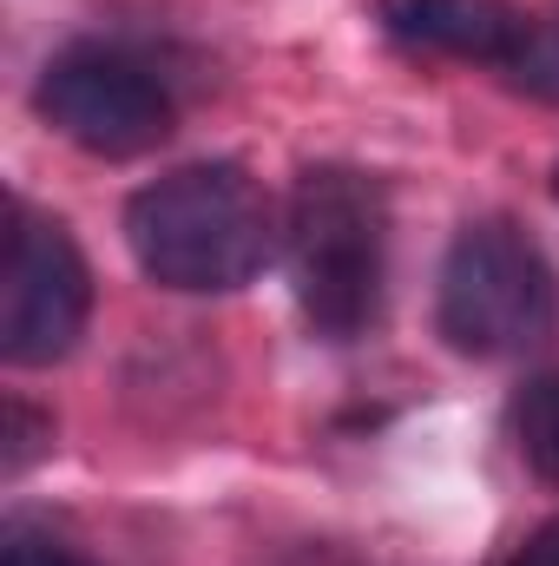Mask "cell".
<instances>
[{
    "instance_id": "cell-11",
    "label": "cell",
    "mask_w": 559,
    "mask_h": 566,
    "mask_svg": "<svg viewBox=\"0 0 559 566\" xmlns=\"http://www.w3.org/2000/svg\"><path fill=\"white\" fill-rule=\"evenodd\" d=\"M553 191H559V171H553Z\"/></svg>"
},
{
    "instance_id": "cell-10",
    "label": "cell",
    "mask_w": 559,
    "mask_h": 566,
    "mask_svg": "<svg viewBox=\"0 0 559 566\" xmlns=\"http://www.w3.org/2000/svg\"><path fill=\"white\" fill-rule=\"evenodd\" d=\"M7 566H93V560H80V554H66V547H40V541H13V547H7Z\"/></svg>"
},
{
    "instance_id": "cell-6",
    "label": "cell",
    "mask_w": 559,
    "mask_h": 566,
    "mask_svg": "<svg viewBox=\"0 0 559 566\" xmlns=\"http://www.w3.org/2000/svg\"><path fill=\"white\" fill-rule=\"evenodd\" d=\"M376 20L389 40L415 53L481 60V66H514L527 40V13L507 0H376Z\"/></svg>"
},
{
    "instance_id": "cell-8",
    "label": "cell",
    "mask_w": 559,
    "mask_h": 566,
    "mask_svg": "<svg viewBox=\"0 0 559 566\" xmlns=\"http://www.w3.org/2000/svg\"><path fill=\"white\" fill-rule=\"evenodd\" d=\"M507 73H514L527 93L559 99V20H527V40H520V53H514Z\"/></svg>"
},
{
    "instance_id": "cell-3",
    "label": "cell",
    "mask_w": 559,
    "mask_h": 566,
    "mask_svg": "<svg viewBox=\"0 0 559 566\" xmlns=\"http://www.w3.org/2000/svg\"><path fill=\"white\" fill-rule=\"evenodd\" d=\"M441 336L461 356H520L553 329V271L527 231L507 218H481L447 244L441 296H434Z\"/></svg>"
},
{
    "instance_id": "cell-7",
    "label": "cell",
    "mask_w": 559,
    "mask_h": 566,
    "mask_svg": "<svg viewBox=\"0 0 559 566\" xmlns=\"http://www.w3.org/2000/svg\"><path fill=\"white\" fill-rule=\"evenodd\" d=\"M514 441H520V454H527L540 474L559 481V376L534 382V389L520 396V409H514Z\"/></svg>"
},
{
    "instance_id": "cell-5",
    "label": "cell",
    "mask_w": 559,
    "mask_h": 566,
    "mask_svg": "<svg viewBox=\"0 0 559 566\" xmlns=\"http://www.w3.org/2000/svg\"><path fill=\"white\" fill-rule=\"evenodd\" d=\"M33 106L60 139L93 158H139L171 139L178 119L165 80L119 46H66L60 60H46Z\"/></svg>"
},
{
    "instance_id": "cell-9",
    "label": "cell",
    "mask_w": 559,
    "mask_h": 566,
    "mask_svg": "<svg viewBox=\"0 0 559 566\" xmlns=\"http://www.w3.org/2000/svg\"><path fill=\"white\" fill-rule=\"evenodd\" d=\"M494 566H559V521H547V527H534L520 547H507Z\"/></svg>"
},
{
    "instance_id": "cell-4",
    "label": "cell",
    "mask_w": 559,
    "mask_h": 566,
    "mask_svg": "<svg viewBox=\"0 0 559 566\" xmlns=\"http://www.w3.org/2000/svg\"><path fill=\"white\" fill-rule=\"evenodd\" d=\"M93 310V271L60 218H40L33 205L7 198V238H0V356L13 369L60 363Z\"/></svg>"
},
{
    "instance_id": "cell-2",
    "label": "cell",
    "mask_w": 559,
    "mask_h": 566,
    "mask_svg": "<svg viewBox=\"0 0 559 566\" xmlns=\"http://www.w3.org/2000/svg\"><path fill=\"white\" fill-rule=\"evenodd\" d=\"M283 271L296 290V310L316 336L349 343L382 310L389 271V198L369 171L316 165L296 178L283 211Z\"/></svg>"
},
{
    "instance_id": "cell-1",
    "label": "cell",
    "mask_w": 559,
    "mask_h": 566,
    "mask_svg": "<svg viewBox=\"0 0 559 566\" xmlns=\"http://www.w3.org/2000/svg\"><path fill=\"white\" fill-rule=\"evenodd\" d=\"M126 244L151 283L211 296L264 271L277 218L244 165H184L126 205Z\"/></svg>"
}]
</instances>
